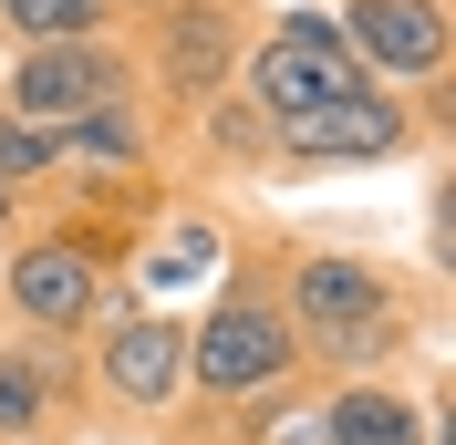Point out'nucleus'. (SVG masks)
<instances>
[{"label":"nucleus","instance_id":"obj_12","mask_svg":"<svg viewBox=\"0 0 456 445\" xmlns=\"http://www.w3.org/2000/svg\"><path fill=\"white\" fill-rule=\"evenodd\" d=\"M187 156H198V176H218V187H259L270 176V114L249 104V93H218L208 114H187Z\"/></svg>","mask_w":456,"mask_h":445},{"label":"nucleus","instance_id":"obj_1","mask_svg":"<svg viewBox=\"0 0 456 445\" xmlns=\"http://www.w3.org/2000/svg\"><path fill=\"white\" fill-rule=\"evenodd\" d=\"M270 290L301 332V384H395L436 352L446 311V279L363 239H301V228H270Z\"/></svg>","mask_w":456,"mask_h":445},{"label":"nucleus","instance_id":"obj_7","mask_svg":"<svg viewBox=\"0 0 456 445\" xmlns=\"http://www.w3.org/2000/svg\"><path fill=\"white\" fill-rule=\"evenodd\" d=\"M342 53L384 93H446L456 84V0H332Z\"/></svg>","mask_w":456,"mask_h":445},{"label":"nucleus","instance_id":"obj_16","mask_svg":"<svg viewBox=\"0 0 456 445\" xmlns=\"http://www.w3.org/2000/svg\"><path fill=\"white\" fill-rule=\"evenodd\" d=\"M167 445H239V435H228V415H198V404H187V415L167 425Z\"/></svg>","mask_w":456,"mask_h":445},{"label":"nucleus","instance_id":"obj_5","mask_svg":"<svg viewBox=\"0 0 456 445\" xmlns=\"http://www.w3.org/2000/svg\"><path fill=\"white\" fill-rule=\"evenodd\" d=\"M187 415V311L125 301L84 332V425H176Z\"/></svg>","mask_w":456,"mask_h":445},{"label":"nucleus","instance_id":"obj_8","mask_svg":"<svg viewBox=\"0 0 456 445\" xmlns=\"http://www.w3.org/2000/svg\"><path fill=\"white\" fill-rule=\"evenodd\" d=\"M84 435V342L0 321V445H73Z\"/></svg>","mask_w":456,"mask_h":445},{"label":"nucleus","instance_id":"obj_3","mask_svg":"<svg viewBox=\"0 0 456 445\" xmlns=\"http://www.w3.org/2000/svg\"><path fill=\"white\" fill-rule=\"evenodd\" d=\"M270 0H167L156 21L125 31V62H135L145 114L167 125V145L187 135V114H208L218 93H239V62H249V31Z\"/></svg>","mask_w":456,"mask_h":445},{"label":"nucleus","instance_id":"obj_15","mask_svg":"<svg viewBox=\"0 0 456 445\" xmlns=\"http://www.w3.org/2000/svg\"><path fill=\"white\" fill-rule=\"evenodd\" d=\"M228 435L239 445H322L312 384H290V393H270V404H249V415H228Z\"/></svg>","mask_w":456,"mask_h":445},{"label":"nucleus","instance_id":"obj_18","mask_svg":"<svg viewBox=\"0 0 456 445\" xmlns=\"http://www.w3.org/2000/svg\"><path fill=\"white\" fill-rule=\"evenodd\" d=\"M21 228H31V207H21V197H11V187H0V249H11Z\"/></svg>","mask_w":456,"mask_h":445},{"label":"nucleus","instance_id":"obj_17","mask_svg":"<svg viewBox=\"0 0 456 445\" xmlns=\"http://www.w3.org/2000/svg\"><path fill=\"white\" fill-rule=\"evenodd\" d=\"M114 11V31H135V21H156V11H167V0H104Z\"/></svg>","mask_w":456,"mask_h":445},{"label":"nucleus","instance_id":"obj_13","mask_svg":"<svg viewBox=\"0 0 456 445\" xmlns=\"http://www.w3.org/2000/svg\"><path fill=\"white\" fill-rule=\"evenodd\" d=\"M104 0H0V53H42V42H104Z\"/></svg>","mask_w":456,"mask_h":445},{"label":"nucleus","instance_id":"obj_6","mask_svg":"<svg viewBox=\"0 0 456 445\" xmlns=\"http://www.w3.org/2000/svg\"><path fill=\"white\" fill-rule=\"evenodd\" d=\"M114 301V270H94L53 218H31L11 249H0V321L11 332H53V342H84Z\"/></svg>","mask_w":456,"mask_h":445},{"label":"nucleus","instance_id":"obj_2","mask_svg":"<svg viewBox=\"0 0 456 445\" xmlns=\"http://www.w3.org/2000/svg\"><path fill=\"white\" fill-rule=\"evenodd\" d=\"M290 384H301V332L270 290V218H228L218 290L187 321V404L198 415H249Z\"/></svg>","mask_w":456,"mask_h":445},{"label":"nucleus","instance_id":"obj_9","mask_svg":"<svg viewBox=\"0 0 456 445\" xmlns=\"http://www.w3.org/2000/svg\"><path fill=\"white\" fill-rule=\"evenodd\" d=\"M104 93H135V62H125V31L104 42H42V53H0V114L21 125H73Z\"/></svg>","mask_w":456,"mask_h":445},{"label":"nucleus","instance_id":"obj_14","mask_svg":"<svg viewBox=\"0 0 456 445\" xmlns=\"http://www.w3.org/2000/svg\"><path fill=\"white\" fill-rule=\"evenodd\" d=\"M0 187L21 197V207H42V197L62 187V145H53V125H21V114H0Z\"/></svg>","mask_w":456,"mask_h":445},{"label":"nucleus","instance_id":"obj_4","mask_svg":"<svg viewBox=\"0 0 456 445\" xmlns=\"http://www.w3.org/2000/svg\"><path fill=\"white\" fill-rule=\"evenodd\" d=\"M456 135V84L446 93H384L353 84L342 104L301 114L270 135V176H332V166H404V156H446Z\"/></svg>","mask_w":456,"mask_h":445},{"label":"nucleus","instance_id":"obj_10","mask_svg":"<svg viewBox=\"0 0 456 445\" xmlns=\"http://www.w3.org/2000/svg\"><path fill=\"white\" fill-rule=\"evenodd\" d=\"M322 445H446V404L436 373H395V384H312Z\"/></svg>","mask_w":456,"mask_h":445},{"label":"nucleus","instance_id":"obj_11","mask_svg":"<svg viewBox=\"0 0 456 445\" xmlns=\"http://www.w3.org/2000/svg\"><path fill=\"white\" fill-rule=\"evenodd\" d=\"M53 145H62V187H84V176H156V166H176V145H167V125L145 114V93H104V104H84L73 125H53Z\"/></svg>","mask_w":456,"mask_h":445}]
</instances>
